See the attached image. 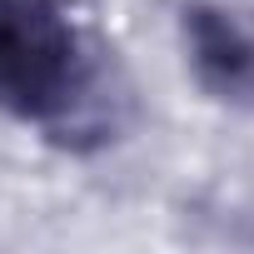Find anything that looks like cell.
I'll use <instances>...</instances> for the list:
<instances>
[{"label":"cell","mask_w":254,"mask_h":254,"mask_svg":"<svg viewBox=\"0 0 254 254\" xmlns=\"http://www.w3.org/2000/svg\"><path fill=\"white\" fill-rule=\"evenodd\" d=\"M65 0H0V115L75 130L100 95V60Z\"/></svg>","instance_id":"cell-1"},{"label":"cell","mask_w":254,"mask_h":254,"mask_svg":"<svg viewBox=\"0 0 254 254\" xmlns=\"http://www.w3.org/2000/svg\"><path fill=\"white\" fill-rule=\"evenodd\" d=\"M190 80L224 110L254 115V5L194 0L180 10Z\"/></svg>","instance_id":"cell-2"}]
</instances>
